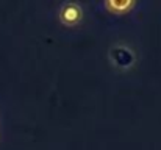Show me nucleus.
Returning <instances> with one entry per match:
<instances>
[{
  "mask_svg": "<svg viewBox=\"0 0 161 150\" xmlns=\"http://www.w3.org/2000/svg\"><path fill=\"white\" fill-rule=\"evenodd\" d=\"M109 59L113 61L114 66L120 67V69H127L130 66H133L135 63V55L128 47L124 46H116L109 52Z\"/></svg>",
  "mask_w": 161,
  "mask_h": 150,
  "instance_id": "1",
  "label": "nucleus"
},
{
  "mask_svg": "<svg viewBox=\"0 0 161 150\" xmlns=\"http://www.w3.org/2000/svg\"><path fill=\"white\" fill-rule=\"evenodd\" d=\"M81 17V11L80 8L75 5V3H66L63 8H61V13H59V19L63 24L66 25H72V24H77Z\"/></svg>",
  "mask_w": 161,
  "mask_h": 150,
  "instance_id": "2",
  "label": "nucleus"
},
{
  "mask_svg": "<svg viewBox=\"0 0 161 150\" xmlns=\"http://www.w3.org/2000/svg\"><path fill=\"white\" fill-rule=\"evenodd\" d=\"M133 3L131 2H124V3H119V2H108L107 8H109L113 13H124L127 11L128 8H131Z\"/></svg>",
  "mask_w": 161,
  "mask_h": 150,
  "instance_id": "3",
  "label": "nucleus"
}]
</instances>
